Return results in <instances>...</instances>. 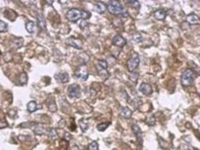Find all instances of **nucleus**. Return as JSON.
Listing matches in <instances>:
<instances>
[{"label":"nucleus","instance_id":"21","mask_svg":"<svg viewBox=\"0 0 200 150\" xmlns=\"http://www.w3.org/2000/svg\"><path fill=\"white\" fill-rule=\"evenodd\" d=\"M25 28H26L28 33H33L34 31H35V23H34L33 22H28L26 23V25H25Z\"/></svg>","mask_w":200,"mask_h":150},{"label":"nucleus","instance_id":"41","mask_svg":"<svg viewBox=\"0 0 200 150\" xmlns=\"http://www.w3.org/2000/svg\"><path fill=\"white\" fill-rule=\"evenodd\" d=\"M113 150H117V149H113Z\"/></svg>","mask_w":200,"mask_h":150},{"label":"nucleus","instance_id":"8","mask_svg":"<svg viewBox=\"0 0 200 150\" xmlns=\"http://www.w3.org/2000/svg\"><path fill=\"white\" fill-rule=\"evenodd\" d=\"M112 44H114V46H116V47H122L125 46V44H126V40H125L122 35L118 34V35H116L112 39Z\"/></svg>","mask_w":200,"mask_h":150},{"label":"nucleus","instance_id":"19","mask_svg":"<svg viewBox=\"0 0 200 150\" xmlns=\"http://www.w3.org/2000/svg\"><path fill=\"white\" fill-rule=\"evenodd\" d=\"M79 125H80V127H81V129H82V131H83V132H86L87 130H88L89 123H88V122H87V119H80V122H79Z\"/></svg>","mask_w":200,"mask_h":150},{"label":"nucleus","instance_id":"23","mask_svg":"<svg viewBox=\"0 0 200 150\" xmlns=\"http://www.w3.org/2000/svg\"><path fill=\"white\" fill-rule=\"evenodd\" d=\"M47 106H48V108H49L50 111H52V112L57 111V105L53 99H50L47 102Z\"/></svg>","mask_w":200,"mask_h":150},{"label":"nucleus","instance_id":"2","mask_svg":"<svg viewBox=\"0 0 200 150\" xmlns=\"http://www.w3.org/2000/svg\"><path fill=\"white\" fill-rule=\"evenodd\" d=\"M197 77V73L196 72H194L191 69H185L183 74H182V78H181V83L183 86H190L192 85L194 79Z\"/></svg>","mask_w":200,"mask_h":150},{"label":"nucleus","instance_id":"27","mask_svg":"<svg viewBox=\"0 0 200 150\" xmlns=\"http://www.w3.org/2000/svg\"><path fill=\"white\" fill-rule=\"evenodd\" d=\"M98 149V144L97 141L91 142L87 147V150H97Z\"/></svg>","mask_w":200,"mask_h":150},{"label":"nucleus","instance_id":"16","mask_svg":"<svg viewBox=\"0 0 200 150\" xmlns=\"http://www.w3.org/2000/svg\"><path fill=\"white\" fill-rule=\"evenodd\" d=\"M97 72H98V75L101 78H103L104 80L108 79V72L107 71V69H104L102 67H100L98 64H97Z\"/></svg>","mask_w":200,"mask_h":150},{"label":"nucleus","instance_id":"35","mask_svg":"<svg viewBox=\"0 0 200 150\" xmlns=\"http://www.w3.org/2000/svg\"><path fill=\"white\" fill-rule=\"evenodd\" d=\"M37 123H34V122H27V123H22L19 126L21 127H25V126H28V127H31V126H35Z\"/></svg>","mask_w":200,"mask_h":150},{"label":"nucleus","instance_id":"36","mask_svg":"<svg viewBox=\"0 0 200 150\" xmlns=\"http://www.w3.org/2000/svg\"><path fill=\"white\" fill-rule=\"evenodd\" d=\"M181 28H182L183 30H187V29L190 28V25H189L188 22H183V23L181 24Z\"/></svg>","mask_w":200,"mask_h":150},{"label":"nucleus","instance_id":"31","mask_svg":"<svg viewBox=\"0 0 200 150\" xmlns=\"http://www.w3.org/2000/svg\"><path fill=\"white\" fill-rule=\"evenodd\" d=\"M68 147H69L68 141H66V140H61L60 146H59V150H67Z\"/></svg>","mask_w":200,"mask_h":150},{"label":"nucleus","instance_id":"7","mask_svg":"<svg viewBox=\"0 0 200 150\" xmlns=\"http://www.w3.org/2000/svg\"><path fill=\"white\" fill-rule=\"evenodd\" d=\"M66 43L69 44V46H71L74 48H77V49H81L83 47V42L80 39L75 38V37H69L67 40Z\"/></svg>","mask_w":200,"mask_h":150},{"label":"nucleus","instance_id":"38","mask_svg":"<svg viewBox=\"0 0 200 150\" xmlns=\"http://www.w3.org/2000/svg\"><path fill=\"white\" fill-rule=\"evenodd\" d=\"M65 135H66V138H65L64 140H66V141L69 142V140H71L72 137H71V134H69V133H65Z\"/></svg>","mask_w":200,"mask_h":150},{"label":"nucleus","instance_id":"37","mask_svg":"<svg viewBox=\"0 0 200 150\" xmlns=\"http://www.w3.org/2000/svg\"><path fill=\"white\" fill-rule=\"evenodd\" d=\"M8 127V123L6 121H0V129H3V128H6Z\"/></svg>","mask_w":200,"mask_h":150},{"label":"nucleus","instance_id":"34","mask_svg":"<svg viewBox=\"0 0 200 150\" xmlns=\"http://www.w3.org/2000/svg\"><path fill=\"white\" fill-rule=\"evenodd\" d=\"M128 4L131 5L133 7H136L137 8H139L140 7V3L138 1H128Z\"/></svg>","mask_w":200,"mask_h":150},{"label":"nucleus","instance_id":"3","mask_svg":"<svg viewBox=\"0 0 200 150\" xmlns=\"http://www.w3.org/2000/svg\"><path fill=\"white\" fill-rule=\"evenodd\" d=\"M107 8L109 12L114 15H126V11L119 1H115V0L109 1L107 5Z\"/></svg>","mask_w":200,"mask_h":150},{"label":"nucleus","instance_id":"14","mask_svg":"<svg viewBox=\"0 0 200 150\" xmlns=\"http://www.w3.org/2000/svg\"><path fill=\"white\" fill-rule=\"evenodd\" d=\"M132 110L127 107H122L121 108V111H119V114H121V116L125 118V119H130L132 117Z\"/></svg>","mask_w":200,"mask_h":150},{"label":"nucleus","instance_id":"13","mask_svg":"<svg viewBox=\"0 0 200 150\" xmlns=\"http://www.w3.org/2000/svg\"><path fill=\"white\" fill-rule=\"evenodd\" d=\"M57 80H58L59 82L60 83H68L69 81V74L67 72H59L58 75H57Z\"/></svg>","mask_w":200,"mask_h":150},{"label":"nucleus","instance_id":"25","mask_svg":"<svg viewBox=\"0 0 200 150\" xmlns=\"http://www.w3.org/2000/svg\"><path fill=\"white\" fill-rule=\"evenodd\" d=\"M109 126V122H102L97 125V129L99 132H104Z\"/></svg>","mask_w":200,"mask_h":150},{"label":"nucleus","instance_id":"6","mask_svg":"<svg viewBox=\"0 0 200 150\" xmlns=\"http://www.w3.org/2000/svg\"><path fill=\"white\" fill-rule=\"evenodd\" d=\"M68 94H69V96L72 98L80 97V96H81V87L76 83L71 84V85L68 87Z\"/></svg>","mask_w":200,"mask_h":150},{"label":"nucleus","instance_id":"20","mask_svg":"<svg viewBox=\"0 0 200 150\" xmlns=\"http://www.w3.org/2000/svg\"><path fill=\"white\" fill-rule=\"evenodd\" d=\"M146 123L147 125H149V126H153V125H155V123H156V119H155V116L153 114H149L147 116L146 118Z\"/></svg>","mask_w":200,"mask_h":150},{"label":"nucleus","instance_id":"30","mask_svg":"<svg viewBox=\"0 0 200 150\" xmlns=\"http://www.w3.org/2000/svg\"><path fill=\"white\" fill-rule=\"evenodd\" d=\"M19 81H21V83L22 84H26L27 81H28V77H27V74L25 72H22L21 74V76H19Z\"/></svg>","mask_w":200,"mask_h":150},{"label":"nucleus","instance_id":"24","mask_svg":"<svg viewBox=\"0 0 200 150\" xmlns=\"http://www.w3.org/2000/svg\"><path fill=\"white\" fill-rule=\"evenodd\" d=\"M47 133H48V136L51 139H56L58 137V133L56 131V129L54 128H49Z\"/></svg>","mask_w":200,"mask_h":150},{"label":"nucleus","instance_id":"15","mask_svg":"<svg viewBox=\"0 0 200 150\" xmlns=\"http://www.w3.org/2000/svg\"><path fill=\"white\" fill-rule=\"evenodd\" d=\"M94 9L97 13H104L107 9V6L102 2H97L94 6Z\"/></svg>","mask_w":200,"mask_h":150},{"label":"nucleus","instance_id":"17","mask_svg":"<svg viewBox=\"0 0 200 150\" xmlns=\"http://www.w3.org/2000/svg\"><path fill=\"white\" fill-rule=\"evenodd\" d=\"M33 132L35 134H37V135H42V134L47 133V130L44 129V127L42 126V125L36 124L35 126L33 127Z\"/></svg>","mask_w":200,"mask_h":150},{"label":"nucleus","instance_id":"32","mask_svg":"<svg viewBox=\"0 0 200 150\" xmlns=\"http://www.w3.org/2000/svg\"><path fill=\"white\" fill-rule=\"evenodd\" d=\"M97 64H98L100 67H102L104 69H107L108 68V63H107L106 60H104V59H99Z\"/></svg>","mask_w":200,"mask_h":150},{"label":"nucleus","instance_id":"9","mask_svg":"<svg viewBox=\"0 0 200 150\" xmlns=\"http://www.w3.org/2000/svg\"><path fill=\"white\" fill-rule=\"evenodd\" d=\"M139 90H140V92H142V94H144V96H149V94H152V91H153L152 86L146 83H143L141 85H140Z\"/></svg>","mask_w":200,"mask_h":150},{"label":"nucleus","instance_id":"5","mask_svg":"<svg viewBox=\"0 0 200 150\" xmlns=\"http://www.w3.org/2000/svg\"><path fill=\"white\" fill-rule=\"evenodd\" d=\"M88 69H87V67L85 66V65H82V66H80L77 68V69L74 72V76L82 80V81H85V80H87L88 78Z\"/></svg>","mask_w":200,"mask_h":150},{"label":"nucleus","instance_id":"28","mask_svg":"<svg viewBox=\"0 0 200 150\" xmlns=\"http://www.w3.org/2000/svg\"><path fill=\"white\" fill-rule=\"evenodd\" d=\"M142 35H141V33H133V40L135 43H140L142 41Z\"/></svg>","mask_w":200,"mask_h":150},{"label":"nucleus","instance_id":"39","mask_svg":"<svg viewBox=\"0 0 200 150\" xmlns=\"http://www.w3.org/2000/svg\"><path fill=\"white\" fill-rule=\"evenodd\" d=\"M87 25V23L85 22H83L82 23H81V25H80V27H81V29H83L84 27H85Z\"/></svg>","mask_w":200,"mask_h":150},{"label":"nucleus","instance_id":"4","mask_svg":"<svg viewBox=\"0 0 200 150\" xmlns=\"http://www.w3.org/2000/svg\"><path fill=\"white\" fill-rule=\"evenodd\" d=\"M140 63V58L137 53H133L132 56L130 57V58L127 60V68L129 69V72H133L135 69L138 65Z\"/></svg>","mask_w":200,"mask_h":150},{"label":"nucleus","instance_id":"1","mask_svg":"<svg viewBox=\"0 0 200 150\" xmlns=\"http://www.w3.org/2000/svg\"><path fill=\"white\" fill-rule=\"evenodd\" d=\"M66 17L69 22H76L80 19H86L91 17V13L85 11V10H81L78 8H72L67 12Z\"/></svg>","mask_w":200,"mask_h":150},{"label":"nucleus","instance_id":"12","mask_svg":"<svg viewBox=\"0 0 200 150\" xmlns=\"http://www.w3.org/2000/svg\"><path fill=\"white\" fill-rule=\"evenodd\" d=\"M132 129H133V132L134 133V134L136 135L138 142L141 143L142 142V131H141V129H140V127L137 124H133Z\"/></svg>","mask_w":200,"mask_h":150},{"label":"nucleus","instance_id":"33","mask_svg":"<svg viewBox=\"0 0 200 150\" xmlns=\"http://www.w3.org/2000/svg\"><path fill=\"white\" fill-rule=\"evenodd\" d=\"M130 79H131L133 83H136L138 80V74L132 72V74H130Z\"/></svg>","mask_w":200,"mask_h":150},{"label":"nucleus","instance_id":"26","mask_svg":"<svg viewBox=\"0 0 200 150\" xmlns=\"http://www.w3.org/2000/svg\"><path fill=\"white\" fill-rule=\"evenodd\" d=\"M8 11H9V13H10V14H8L6 11V12H5V16H6L8 19H10V21H15V19H16V17H17V14L15 13L13 10H10V9H8Z\"/></svg>","mask_w":200,"mask_h":150},{"label":"nucleus","instance_id":"40","mask_svg":"<svg viewBox=\"0 0 200 150\" xmlns=\"http://www.w3.org/2000/svg\"><path fill=\"white\" fill-rule=\"evenodd\" d=\"M198 74H200V72H198Z\"/></svg>","mask_w":200,"mask_h":150},{"label":"nucleus","instance_id":"18","mask_svg":"<svg viewBox=\"0 0 200 150\" xmlns=\"http://www.w3.org/2000/svg\"><path fill=\"white\" fill-rule=\"evenodd\" d=\"M36 19H37V23H38V25L40 26V28L43 29V30H46V29H47V26H46V22H44L43 15H42V14H38V15H37Z\"/></svg>","mask_w":200,"mask_h":150},{"label":"nucleus","instance_id":"11","mask_svg":"<svg viewBox=\"0 0 200 150\" xmlns=\"http://www.w3.org/2000/svg\"><path fill=\"white\" fill-rule=\"evenodd\" d=\"M199 21H200L199 17L194 13L189 14V15H187V17H186V22H188L189 24H197V23L199 22Z\"/></svg>","mask_w":200,"mask_h":150},{"label":"nucleus","instance_id":"22","mask_svg":"<svg viewBox=\"0 0 200 150\" xmlns=\"http://www.w3.org/2000/svg\"><path fill=\"white\" fill-rule=\"evenodd\" d=\"M27 109L29 112H33L37 109V104L35 101H31L27 104Z\"/></svg>","mask_w":200,"mask_h":150},{"label":"nucleus","instance_id":"10","mask_svg":"<svg viewBox=\"0 0 200 150\" xmlns=\"http://www.w3.org/2000/svg\"><path fill=\"white\" fill-rule=\"evenodd\" d=\"M166 16H167V12L163 8H159L154 11V17L155 19H158V21H163L166 18Z\"/></svg>","mask_w":200,"mask_h":150},{"label":"nucleus","instance_id":"29","mask_svg":"<svg viewBox=\"0 0 200 150\" xmlns=\"http://www.w3.org/2000/svg\"><path fill=\"white\" fill-rule=\"evenodd\" d=\"M8 31V24L0 19V33H5Z\"/></svg>","mask_w":200,"mask_h":150}]
</instances>
